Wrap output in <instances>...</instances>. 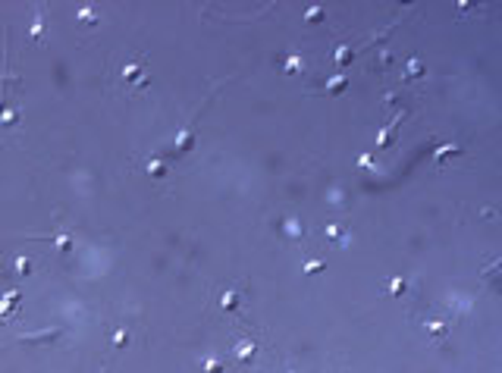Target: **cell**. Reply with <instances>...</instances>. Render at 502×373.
Here are the masks:
<instances>
[{"label": "cell", "instance_id": "6da1fadb", "mask_svg": "<svg viewBox=\"0 0 502 373\" xmlns=\"http://www.w3.org/2000/svg\"><path fill=\"white\" fill-rule=\"evenodd\" d=\"M192 148H195V126H185V129L176 135V142H173L170 154H185V150H192Z\"/></svg>", "mask_w": 502, "mask_h": 373}, {"label": "cell", "instance_id": "277c9868", "mask_svg": "<svg viewBox=\"0 0 502 373\" xmlns=\"http://www.w3.org/2000/svg\"><path fill=\"white\" fill-rule=\"evenodd\" d=\"M348 63H352V48H348V44H339V50H336V66L345 69Z\"/></svg>", "mask_w": 502, "mask_h": 373}, {"label": "cell", "instance_id": "3957f363", "mask_svg": "<svg viewBox=\"0 0 502 373\" xmlns=\"http://www.w3.org/2000/svg\"><path fill=\"white\" fill-rule=\"evenodd\" d=\"M254 352H258V345H254V342H248V339L236 345V358H239V360H245V364H248V360L254 358Z\"/></svg>", "mask_w": 502, "mask_h": 373}, {"label": "cell", "instance_id": "5b68a950", "mask_svg": "<svg viewBox=\"0 0 502 373\" xmlns=\"http://www.w3.org/2000/svg\"><path fill=\"white\" fill-rule=\"evenodd\" d=\"M79 22H82V26H98L95 6H82V10H79Z\"/></svg>", "mask_w": 502, "mask_h": 373}, {"label": "cell", "instance_id": "52a82bcc", "mask_svg": "<svg viewBox=\"0 0 502 373\" xmlns=\"http://www.w3.org/2000/svg\"><path fill=\"white\" fill-rule=\"evenodd\" d=\"M427 332L433 336V339H442V336L449 332V326L442 323V320H430V323H427Z\"/></svg>", "mask_w": 502, "mask_h": 373}, {"label": "cell", "instance_id": "7c38bea8", "mask_svg": "<svg viewBox=\"0 0 502 373\" xmlns=\"http://www.w3.org/2000/svg\"><path fill=\"white\" fill-rule=\"evenodd\" d=\"M201 364H204L207 373H223V360H217V358H204Z\"/></svg>", "mask_w": 502, "mask_h": 373}, {"label": "cell", "instance_id": "5bb4252c", "mask_svg": "<svg viewBox=\"0 0 502 373\" xmlns=\"http://www.w3.org/2000/svg\"><path fill=\"white\" fill-rule=\"evenodd\" d=\"M286 232H289L292 238H301V232H305V229H301L298 220H286Z\"/></svg>", "mask_w": 502, "mask_h": 373}, {"label": "cell", "instance_id": "ac0fdd59", "mask_svg": "<svg viewBox=\"0 0 502 373\" xmlns=\"http://www.w3.org/2000/svg\"><path fill=\"white\" fill-rule=\"evenodd\" d=\"M126 342H129V332H126V330H116V332H113V348H123Z\"/></svg>", "mask_w": 502, "mask_h": 373}, {"label": "cell", "instance_id": "7402d4cb", "mask_svg": "<svg viewBox=\"0 0 502 373\" xmlns=\"http://www.w3.org/2000/svg\"><path fill=\"white\" fill-rule=\"evenodd\" d=\"M389 292H392V295H402V292H405V282H402V279H392V282H389Z\"/></svg>", "mask_w": 502, "mask_h": 373}, {"label": "cell", "instance_id": "30bf717a", "mask_svg": "<svg viewBox=\"0 0 502 373\" xmlns=\"http://www.w3.org/2000/svg\"><path fill=\"white\" fill-rule=\"evenodd\" d=\"M148 176H154V179H163V176H167V166H163L160 160H151V163H148Z\"/></svg>", "mask_w": 502, "mask_h": 373}, {"label": "cell", "instance_id": "8992f818", "mask_svg": "<svg viewBox=\"0 0 502 373\" xmlns=\"http://www.w3.org/2000/svg\"><path fill=\"white\" fill-rule=\"evenodd\" d=\"M220 308L223 310H239V295L236 292H223L220 295Z\"/></svg>", "mask_w": 502, "mask_h": 373}, {"label": "cell", "instance_id": "7a4b0ae2", "mask_svg": "<svg viewBox=\"0 0 502 373\" xmlns=\"http://www.w3.org/2000/svg\"><path fill=\"white\" fill-rule=\"evenodd\" d=\"M142 72H145V69L138 66V63H126V66H123V78H126V82H138V85H148V76H142Z\"/></svg>", "mask_w": 502, "mask_h": 373}, {"label": "cell", "instance_id": "9a60e30c", "mask_svg": "<svg viewBox=\"0 0 502 373\" xmlns=\"http://www.w3.org/2000/svg\"><path fill=\"white\" fill-rule=\"evenodd\" d=\"M32 38H35V41H41V38H44V19H41V16H35V26H32Z\"/></svg>", "mask_w": 502, "mask_h": 373}, {"label": "cell", "instance_id": "44dd1931", "mask_svg": "<svg viewBox=\"0 0 502 373\" xmlns=\"http://www.w3.org/2000/svg\"><path fill=\"white\" fill-rule=\"evenodd\" d=\"M16 301H19V292H10L4 301H0V310H7V308H13L16 304Z\"/></svg>", "mask_w": 502, "mask_h": 373}, {"label": "cell", "instance_id": "d6986e66", "mask_svg": "<svg viewBox=\"0 0 502 373\" xmlns=\"http://www.w3.org/2000/svg\"><path fill=\"white\" fill-rule=\"evenodd\" d=\"M323 19V6H308V22L314 26V22H320Z\"/></svg>", "mask_w": 502, "mask_h": 373}, {"label": "cell", "instance_id": "9c48e42d", "mask_svg": "<svg viewBox=\"0 0 502 373\" xmlns=\"http://www.w3.org/2000/svg\"><path fill=\"white\" fill-rule=\"evenodd\" d=\"M54 244H57V251H60V254L73 251V236H66V232H63V236H57V238H54Z\"/></svg>", "mask_w": 502, "mask_h": 373}, {"label": "cell", "instance_id": "4fadbf2b", "mask_svg": "<svg viewBox=\"0 0 502 373\" xmlns=\"http://www.w3.org/2000/svg\"><path fill=\"white\" fill-rule=\"evenodd\" d=\"M301 66H305V63H301V56H289V60H286V76H295Z\"/></svg>", "mask_w": 502, "mask_h": 373}, {"label": "cell", "instance_id": "2e32d148", "mask_svg": "<svg viewBox=\"0 0 502 373\" xmlns=\"http://www.w3.org/2000/svg\"><path fill=\"white\" fill-rule=\"evenodd\" d=\"M449 154H461V148H455V144H442V148L436 150V160H446Z\"/></svg>", "mask_w": 502, "mask_h": 373}, {"label": "cell", "instance_id": "8fae6325", "mask_svg": "<svg viewBox=\"0 0 502 373\" xmlns=\"http://www.w3.org/2000/svg\"><path fill=\"white\" fill-rule=\"evenodd\" d=\"M421 76H424V63H421V60H411V63H408L405 78H421Z\"/></svg>", "mask_w": 502, "mask_h": 373}, {"label": "cell", "instance_id": "ba28073f", "mask_svg": "<svg viewBox=\"0 0 502 373\" xmlns=\"http://www.w3.org/2000/svg\"><path fill=\"white\" fill-rule=\"evenodd\" d=\"M348 85V76L345 72H339V76H333L330 82H326V91H333V94H336V91H342Z\"/></svg>", "mask_w": 502, "mask_h": 373}, {"label": "cell", "instance_id": "ffe728a7", "mask_svg": "<svg viewBox=\"0 0 502 373\" xmlns=\"http://www.w3.org/2000/svg\"><path fill=\"white\" fill-rule=\"evenodd\" d=\"M320 270H323V260H311V264H305V273H308V276H317Z\"/></svg>", "mask_w": 502, "mask_h": 373}, {"label": "cell", "instance_id": "e0dca14e", "mask_svg": "<svg viewBox=\"0 0 502 373\" xmlns=\"http://www.w3.org/2000/svg\"><path fill=\"white\" fill-rule=\"evenodd\" d=\"M16 273H19V276L32 273V260H29V258H16Z\"/></svg>", "mask_w": 502, "mask_h": 373}]
</instances>
